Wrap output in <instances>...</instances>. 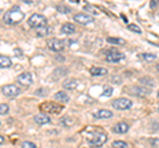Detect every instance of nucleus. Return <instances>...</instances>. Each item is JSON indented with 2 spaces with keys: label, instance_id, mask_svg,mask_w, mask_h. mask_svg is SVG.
<instances>
[{
  "label": "nucleus",
  "instance_id": "f257e3e1",
  "mask_svg": "<svg viewBox=\"0 0 159 148\" xmlns=\"http://www.w3.org/2000/svg\"><path fill=\"white\" fill-rule=\"evenodd\" d=\"M88 130L84 131V134L86 135V140L89 143V146L93 148H98L103 146L107 141V135L103 131L96 130L97 127H86Z\"/></svg>",
  "mask_w": 159,
  "mask_h": 148
},
{
  "label": "nucleus",
  "instance_id": "f03ea898",
  "mask_svg": "<svg viewBox=\"0 0 159 148\" xmlns=\"http://www.w3.org/2000/svg\"><path fill=\"white\" fill-rule=\"evenodd\" d=\"M24 19V12L20 9L19 6H13L11 9L4 13L3 16V21L8 24V25H16Z\"/></svg>",
  "mask_w": 159,
  "mask_h": 148
},
{
  "label": "nucleus",
  "instance_id": "7ed1b4c3",
  "mask_svg": "<svg viewBox=\"0 0 159 148\" xmlns=\"http://www.w3.org/2000/svg\"><path fill=\"white\" fill-rule=\"evenodd\" d=\"M28 25L31 28H33L34 31H37V29L48 27V20H47V17L44 16V15L33 13L32 16L28 19Z\"/></svg>",
  "mask_w": 159,
  "mask_h": 148
},
{
  "label": "nucleus",
  "instance_id": "20e7f679",
  "mask_svg": "<svg viewBox=\"0 0 159 148\" xmlns=\"http://www.w3.org/2000/svg\"><path fill=\"white\" fill-rule=\"evenodd\" d=\"M40 110L44 112H48V114H60L64 110V107L54 102H43L40 105Z\"/></svg>",
  "mask_w": 159,
  "mask_h": 148
},
{
  "label": "nucleus",
  "instance_id": "39448f33",
  "mask_svg": "<svg viewBox=\"0 0 159 148\" xmlns=\"http://www.w3.org/2000/svg\"><path fill=\"white\" fill-rule=\"evenodd\" d=\"M111 106L117 110H129L133 107V101L127 99V98H118V99L113 101Z\"/></svg>",
  "mask_w": 159,
  "mask_h": 148
},
{
  "label": "nucleus",
  "instance_id": "423d86ee",
  "mask_svg": "<svg viewBox=\"0 0 159 148\" xmlns=\"http://www.w3.org/2000/svg\"><path fill=\"white\" fill-rule=\"evenodd\" d=\"M2 91H3V94L6 97H8V98H15V97H17L20 93H21V90H20L16 85H6V86H3Z\"/></svg>",
  "mask_w": 159,
  "mask_h": 148
},
{
  "label": "nucleus",
  "instance_id": "0eeeda50",
  "mask_svg": "<svg viewBox=\"0 0 159 148\" xmlns=\"http://www.w3.org/2000/svg\"><path fill=\"white\" fill-rule=\"evenodd\" d=\"M65 46V41L58 40V38H49L48 40V48L53 52H61Z\"/></svg>",
  "mask_w": 159,
  "mask_h": 148
},
{
  "label": "nucleus",
  "instance_id": "6e6552de",
  "mask_svg": "<svg viewBox=\"0 0 159 148\" xmlns=\"http://www.w3.org/2000/svg\"><path fill=\"white\" fill-rule=\"evenodd\" d=\"M32 82H33V77H32V74L31 73H21V74H19L17 76V83L19 85H21V86H29V85H32Z\"/></svg>",
  "mask_w": 159,
  "mask_h": 148
},
{
  "label": "nucleus",
  "instance_id": "1a4fd4ad",
  "mask_svg": "<svg viewBox=\"0 0 159 148\" xmlns=\"http://www.w3.org/2000/svg\"><path fill=\"white\" fill-rule=\"evenodd\" d=\"M73 19H74V21L81 24V25H88V24L94 21V19L92 16H89V15H86V13H77V15L73 16Z\"/></svg>",
  "mask_w": 159,
  "mask_h": 148
},
{
  "label": "nucleus",
  "instance_id": "9d476101",
  "mask_svg": "<svg viewBox=\"0 0 159 148\" xmlns=\"http://www.w3.org/2000/svg\"><path fill=\"white\" fill-rule=\"evenodd\" d=\"M123 58H125V56H123L121 52H117V50H110L106 54V61H109V62H119V61H122Z\"/></svg>",
  "mask_w": 159,
  "mask_h": 148
},
{
  "label": "nucleus",
  "instance_id": "9b49d317",
  "mask_svg": "<svg viewBox=\"0 0 159 148\" xmlns=\"http://www.w3.org/2000/svg\"><path fill=\"white\" fill-rule=\"evenodd\" d=\"M130 130V126L126 122H118L113 126V132L114 134H126Z\"/></svg>",
  "mask_w": 159,
  "mask_h": 148
},
{
  "label": "nucleus",
  "instance_id": "f8f14e48",
  "mask_svg": "<svg viewBox=\"0 0 159 148\" xmlns=\"http://www.w3.org/2000/svg\"><path fill=\"white\" fill-rule=\"evenodd\" d=\"M93 116L96 119H110V118H113V112L110 110H106V108H101V110L94 111Z\"/></svg>",
  "mask_w": 159,
  "mask_h": 148
},
{
  "label": "nucleus",
  "instance_id": "ddd939ff",
  "mask_svg": "<svg viewBox=\"0 0 159 148\" xmlns=\"http://www.w3.org/2000/svg\"><path fill=\"white\" fill-rule=\"evenodd\" d=\"M131 93L135 94L137 97H146V95L150 94V90L146 89L145 86H135V87L131 89Z\"/></svg>",
  "mask_w": 159,
  "mask_h": 148
},
{
  "label": "nucleus",
  "instance_id": "4468645a",
  "mask_svg": "<svg viewBox=\"0 0 159 148\" xmlns=\"http://www.w3.org/2000/svg\"><path fill=\"white\" fill-rule=\"evenodd\" d=\"M107 74V69L105 67H99V66H93L90 67V76L93 77H102Z\"/></svg>",
  "mask_w": 159,
  "mask_h": 148
},
{
  "label": "nucleus",
  "instance_id": "2eb2a0df",
  "mask_svg": "<svg viewBox=\"0 0 159 148\" xmlns=\"http://www.w3.org/2000/svg\"><path fill=\"white\" fill-rule=\"evenodd\" d=\"M33 120L37 123V124L43 126V124H48V123H51V118H49L47 114H37L36 116L33 118Z\"/></svg>",
  "mask_w": 159,
  "mask_h": 148
},
{
  "label": "nucleus",
  "instance_id": "dca6fc26",
  "mask_svg": "<svg viewBox=\"0 0 159 148\" xmlns=\"http://www.w3.org/2000/svg\"><path fill=\"white\" fill-rule=\"evenodd\" d=\"M80 82L78 80H68V81H65L62 83V86H64V89L65 90H74V89H77L78 86H80Z\"/></svg>",
  "mask_w": 159,
  "mask_h": 148
},
{
  "label": "nucleus",
  "instance_id": "f3484780",
  "mask_svg": "<svg viewBox=\"0 0 159 148\" xmlns=\"http://www.w3.org/2000/svg\"><path fill=\"white\" fill-rule=\"evenodd\" d=\"M76 32V27L73 24H69V23H65L64 25L61 27V33L62 34H73Z\"/></svg>",
  "mask_w": 159,
  "mask_h": 148
},
{
  "label": "nucleus",
  "instance_id": "a211bd4d",
  "mask_svg": "<svg viewBox=\"0 0 159 148\" xmlns=\"http://www.w3.org/2000/svg\"><path fill=\"white\" fill-rule=\"evenodd\" d=\"M74 123H76V119L72 116H64L60 119V124L64 126V127H70L74 124Z\"/></svg>",
  "mask_w": 159,
  "mask_h": 148
},
{
  "label": "nucleus",
  "instance_id": "6ab92c4d",
  "mask_svg": "<svg viewBox=\"0 0 159 148\" xmlns=\"http://www.w3.org/2000/svg\"><path fill=\"white\" fill-rule=\"evenodd\" d=\"M54 99L58 101V102H62V103H66L69 102V95L66 94L65 91H58L54 94Z\"/></svg>",
  "mask_w": 159,
  "mask_h": 148
},
{
  "label": "nucleus",
  "instance_id": "aec40b11",
  "mask_svg": "<svg viewBox=\"0 0 159 148\" xmlns=\"http://www.w3.org/2000/svg\"><path fill=\"white\" fill-rule=\"evenodd\" d=\"M11 65H12L11 58L7 57V56H0V69H4V67H11Z\"/></svg>",
  "mask_w": 159,
  "mask_h": 148
},
{
  "label": "nucleus",
  "instance_id": "412c9836",
  "mask_svg": "<svg viewBox=\"0 0 159 148\" xmlns=\"http://www.w3.org/2000/svg\"><path fill=\"white\" fill-rule=\"evenodd\" d=\"M111 147L113 148H127L129 144L126 141H122V140H116V141H113L111 143Z\"/></svg>",
  "mask_w": 159,
  "mask_h": 148
},
{
  "label": "nucleus",
  "instance_id": "4be33fe9",
  "mask_svg": "<svg viewBox=\"0 0 159 148\" xmlns=\"http://www.w3.org/2000/svg\"><path fill=\"white\" fill-rule=\"evenodd\" d=\"M106 41L109 44H116V45H122V44H125V41H123L122 38H117V37H107Z\"/></svg>",
  "mask_w": 159,
  "mask_h": 148
},
{
  "label": "nucleus",
  "instance_id": "5701e85b",
  "mask_svg": "<svg viewBox=\"0 0 159 148\" xmlns=\"http://www.w3.org/2000/svg\"><path fill=\"white\" fill-rule=\"evenodd\" d=\"M48 32H49V28L48 27L41 28V29H37V31H36V36L37 37H44V36H47V34H48Z\"/></svg>",
  "mask_w": 159,
  "mask_h": 148
},
{
  "label": "nucleus",
  "instance_id": "b1692460",
  "mask_svg": "<svg viewBox=\"0 0 159 148\" xmlns=\"http://www.w3.org/2000/svg\"><path fill=\"white\" fill-rule=\"evenodd\" d=\"M111 94H113V87L111 86H103L102 97H111Z\"/></svg>",
  "mask_w": 159,
  "mask_h": 148
},
{
  "label": "nucleus",
  "instance_id": "393cba45",
  "mask_svg": "<svg viewBox=\"0 0 159 148\" xmlns=\"http://www.w3.org/2000/svg\"><path fill=\"white\" fill-rule=\"evenodd\" d=\"M141 57L143 58V60H146V61H154L157 58L155 54H151V53H143Z\"/></svg>",
  "mask_w": 159,
  "mask_h": 148
},
{
  "label": "nucleus",
  "instance_id": "a878e982",
  "mask_svg": "<svg viewBox=\"0 0 159 148\" xmlns=\"http://www.w3.org/2000/svg\"><path fill=\"white\" fill-rule=\"evenodd\" d=\"M129 29H130L131 32H135V33H138V34H141L142 33V31H141V28H139L138 25H135V24H130V25L127 27Z\"/></svg>",
  "mask_w": 159,
  "mask_h": 148
},
{
  "label": "nucleus",
  "instance_id": "bb28decb",
  "mask_svg": "<svg viewBox=\"0 0 159 148\" xmlns=\"http://www.w3.org/2000/svg\"><path fill=\"white\" fill-rule=\"evenodd\" d=\"M8 111H9V107H8V105H6V103H3V105H0V115H6Z\"/></svg>",
  "mask_w": 159,
  "mask_h": 148
},
{
  "label": "nucleus",
  "instance_id": "cd10ccee",
  "mask_svg": "<svg viewBox=\"0 0 159 148\" xmlns=\"http://www.w3.org/2000/svg\"><path fill=\"white\" fill-rule=\"evenodd\" d=\"M141 82L143 83V86H154V81L150 78H141Z\"/></svg>",
  "mask_w": 159,
  "mask_h": 148
},
{
  "label": "nucleus",
  "instance_id": "c85d7f7f",
  "mask_svg": "<svg viewBox=\"0 0 159 148\" xmlns=\"http://www.w3.org/2000/svg\"><path fill=\"white\" fill-rule=\"evenodd\" d=\"M21 148H37V147L32 141H23L21 143Z\"/></svg>",
  "mask_w": 159,
  "mask_h": 148
},
{
  "label": "nucleus",
  "instance_id": "c756f323",
  "mask_svg": "<svg viewBox=\"0 0 159 148\" xmlns=\"http://www.w3.org/2000/svg\"><path fill=\"white\" fill-rule=\"evenodd\" d=\"M57 11H62V13H68L70 9L69 8H66V7H64V6H58L57 7Z\"/></svg>",
  "mask_w": 159,
  "mask_h": 148
},
{
  "label": "nucleus",
  "instance_id": "7c9ffc66",
  "mask_svg": "<svg viewBox=\"0 0 159 148\" xmlns=\"http://www.w3.org/2000/svg\"><path fill=\"white\" fill-rule=\"evenodd\" d=\"M48 93V89H40V90H36L34 91V94L36 95H40V94H47Z\"/></svg>",
  "mask_w": 159,
  "mask_h": 148
},
{
  "label": "nucleus",
  "instance_id": "2f4dec72",
  "mask_svg": "<svg viewBox=\"0 0 159 148\" xmlns=\"http://www.w3.org/2000/svg\"><path fill=\"white\" fill-rule=\"evenodd\" d=\"M23 2L25 3V4H32V2H33V0H23Z\"/></svg>",
  "mask_w": 159,
  "mask_h": 148
},
{
  "label": "nucleus",
  "instance_id": "473e14b6",
  "mask_svg": "<svg viewBox=\"0 0 159 148\" xmlns=\"http://www.w3.org/2000/svg\"><path fill=\"white\" fill-rule=\"evenodd\" d=\"M3 143H4V137L0 135V144H3Z\"/></svg>",
  "mask_w": 159,
  "mask_h": 148
},
{
  "label": "nucleus",
  "instance_id": "72a5a7b5",
  "mask_svg": "<svg viewBox=\"0 0 159 148\" xmlns=\"http://www.w3.org/2000/svg\"><path fill=\"white\" fill-rule=\"evenodd\" d=\"M157 70L159 72V63H158V65H157Z\"/></svg>",
  "mask_w": 159,
  "mask_h": 148
},
{
  "label": "nucleus",
  "instance_id": "f704fd0d",
  "mask_svg": "<svg viewBox=\"0 0 159 148\" xmlns=\"http://www.w3.org/2000/svg\"><path fill=\"white\" fill-rule=\"evenodd\" d=\"M158 98H159V91H158Z\"/></svg>",
  "mask_w": 159,
  "mask_h": 148
},
{
  "label": "nucleus",
  "instance_id": "c9c22d12",
  "mask_svg": "<svg viewBox=\"0 0 159 148\" xmlns=\"http://www.w3.org/2000/svg\"><path fill=\"white\" fill-rule=\"evenodd\" d=\"M158 111H159V106H158Z\"/></svg>",
  "mask_w": 159,
  "mask_h": 148
}]
</instances>
